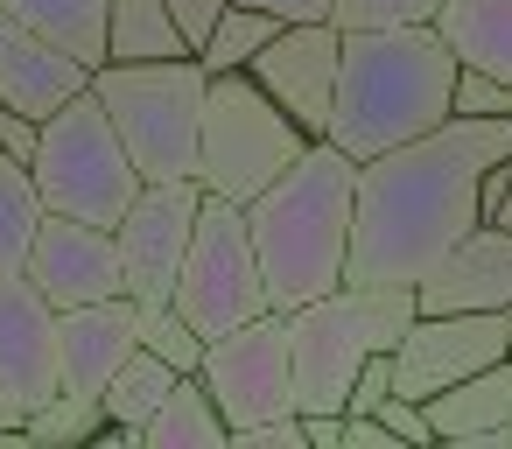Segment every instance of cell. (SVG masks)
<instances>
[{"mask_svg":"<svg viewBox=\"0 0 512 449\" xmlns=\"http://www.w3.org/2000/svg\"><path fill=\"white\" fill-rule=\"evenodd\" d=\"M498 162H512V120H463V113L421 141L358 162L351 281L421 288L442 267V253L484 225V169Z\"/></svg>","mask_w":512,"mask_h":449,"instance_id":"cell-1","label":"cell"},{"mask_svg":"<svg viewBox=\"0 0 512 449\" xmlns=\"http://www.w3.org/2000/svg\"><path fill=\"white\" fill-rule=\"evenodd\" d=\"M456 71L463 57L435 22H400V29H344V78H337V113L330 141L358 162L435 134L456 120Z\"/></svg>","mask_w":512,"mask_h":449,"instance_id":"cell-2","label":"cell"},{"mask_svg":"<svg viewBox=\"0 0 512 449\" xmlns=\"http://www.w3.org/2000/svg\"><path fill=\"white\" fill-rule=\"evenodd\" d=\"M274 309H302L351 281V225H358V155L337 141H309V155L246 204Z\"/></svg>","mask_w":512,"mask_h":449,"instance_id":"cell-3","label":"cell"},{"mask_svg":"<svg viewBox=\"0 0 512 449\" xmlns=\"http://www.w3.org/2000/svg\"><path fill=\"white\" fill-rule=\"evenodd\" d=\"M421 316L414 288H330L302 309H288V337H295V407L302 414H344L351 386L365 372V358L393 351Z\"/></svg>","mask_w":512,"mask_h":449,"instance_id":"cell-4","label":"cell"},{"mask_svg":"<svg viewBox=\"0 0 512 449\" xmlns=\"http://www.w3.org/2000/svg\"><path fill=\"white\" fill-rule=\"evenodd\" d=\"M92 92L106 99L127 155L141 162L148 183L169 176H197L204 155V99H211V71L204 57H162V64H99Z\"/></svg>","mask_w":512,"mask_h":449,"instance_id":"cell-5","label":"cell"},{"mask_svg":"<svg viewBox=\"0 0 512 449\" xmlns=\"http://www.w3.org/2000/svg\"><path fill=\"white\" fill-rule=\"evenodd\" d=\"M309 127L253 78V71H211V99H204V155H197V183L211 197L253 204L260 190H274L302 155H309Z\"/></svg>","mask_w":512,"mask_h":449,"instance_id":"cell-6","label":"cell"},{"mask_svg":"<svg viewBox=\"0 0 512 449\" xmlns=\"http://www.w3.org/2000/svg\"><path fill=\"white\" fill-rule=\"evenodd\" d=\"M36 183H43V204L64 211V218H92V225H120L127 204L148 190L141 162L127 155L106 99L85 85L64 113L43 120V148H36Z\"/></svg>","mask_w":512,"mask_h":449,"instance_id":"cell-7","label":"cell"},{"mask_svg":"<svg viewBox=\"0 0 512 449\" xmlns=\"http://www.w3.org/2000/svg\"><path fill=\"white\" fill-rule=\"evenodd\" d=\"M169 302H176L204 337H225V330H239V323H253V316L274 309L267 267H260V246H253V225H246V204L204 190V218H197L190 260H183Z\"/></svg>","mask_w":512,"mask_h":449,"instance_id":"cell-8","label":"cell"},{"mask_svg":"<svg viewBox=\"0 0 512 449\" xmlns=\"http://www.w3.org/2000/svg\"><path fill=\"white\" fill-rule=\"evenodd\" d=\"M218 400V414L232 428L295 414V337H288V309H267L225 337H211L204 372H197Z\"/></svg>","mask_w":512,"mask_h":449,"instance_id":"cell-9","label":"cell"},{"mask_svg":"<svg viewBox=\"0 0 512 449\" xmlns=\"http://www.w3.org/2000/svg\"><path fill=\"white\" fill-rule=\"evenodd\" d=\"M498 358H512V309H421L393 344V393L435 400Z\"/></svg>","mask_w":512,"mask_h":449,"instance_id":"cell-10","label":"cell"},{"mask_svg":"<svg viewBox=\"0 0 512 449\" xmlns=\"http://www.w3.org/2000/svg\"><path fill=\"white\" fill-rule=\"evenodd\" d=\"M197 218H204V183L197 176L148 183L127 204V218L113 225V239H120V260H127V295L134 302H169L176 295V274L190 260Z\"/></svg>","mask_w":512,"mask_h":449,"instance_id":"cell-11","label":"cell"},{"mask_svg":"<svg viewBox=\"0 0 512 449\" xmlns=\"http://www.w3.org/2000/svg\"><path fill=\"white\" fill-rule=\"evenodd\" d=\"M316 141H330V113H337V78H344V29L337 22H288L253 64H246Z\"/></svg>","mask_w":512,"mask_h":449,"instance_id":"cell-12","label":"cell"},{"mask_svg":"<svg viewBox=\"0 0 512 449\" xmlns=\"http://www.w3.org/2000/svg\"><path fill=\"white\" fill-rule=\"evenodd\" d=\"M57 309H78V302H113L127 295V260H120V239L113 225H92V218H64L50 211L43 232H36V253L22 267Z\"/></svg>","mask_w":512,"mask_h":449,"instance_id":"cell-13","label":"cell"},{"mask_svg":"<svg viewBox=\"0 0 512 449\" xmlns=\"http://www.w3.org/2000/svg\"><path fill=\"white\" fill-rule=\"evenodd\" d=\"M57 302L29 281V274H0V393L22 407V421L64 393V365H57Z\"/></svg>","mask_w":512,"mask_h":449,"instance_id":"cell-14","label":"cell"},{"mask_svg":"<svg viewBox=\"0 0 512 449\" xmlns=\"http://www.w3.org/2000/svg\"><path fill=\"white\" fill-rule=\"evenodd\" d=\"M141 351V302L134 295H113V302H78L57 316V365H64V386L71 393H106L113 372Z\"/></svg>","mask_w":512,"mask_h":449,"instance_id":"cell-15","label":"cell"},{"mask_svg":"<svg viewBox=\"0 0 512 449\" xmlns=\"http://www.w3.org/2000/svg\"><path fill=\"white\" fill-rule=\"evenodd\" d=\"M85 85H92V64H85V57L57 50L50 36L22 29L8 8H0V106L50 120V113H64Z\"/></svg>","mask_w":512,"mask_h":449,"instance_id":"cell-16","label":"cell"},{"mask_svg":"<svg viewBox=\"0 0 512 449\" xmlns=\"http://www.w3.org/2000/svg\"><path fill=\"white\" fill-rule=\"evenodd\" d=\"M414 295L421 309H512V232L484 218L463 246L442 253V267Z\"/></svg>","mask_w":512,"mask_h":449,"instance_id":"cell-17","label":"cell"},{"mask_svg":"<svg viewBox=\"0 0 512 449\" xmlns=\"http://www.w3.org/2000/svg\"><path fill=\"white\" fill-rule=\"evenodd\" d=\"M22 29L50 36L57 50L85 57L92 71L113 57V0H0Z\"/></svg>","mask_w":512,"mask_h":449,"instance_id":"cell-18","label":"cell"},{"mask_svg":"<svg viewBox=\"0 0 512 449\" xmlns=\"http://www.w3.org/2000/svg\"><path fill=\"white\" fill-rule=\"evenodd\" d=\"M421 407H428V421H435L442 442H470V435L505 428V421H512V358L470 372L463 386H449V393H435V400H421Z\"/></svg>","mask_w":512,"mask_h":449,"instance_id":"cell-19","label":"cell"},{"mask_svg":"<svg viewBox=\"0 0 512 449\" xmlns=\"http://www.w3.org/2000/svg\"><path fill=\"white\" fill-rule=\"evenodd\" d=\"M435 29L470 71H491L512 85V0H442Z\"/></svg>","mask_w":512,"mask_h":449,"instance_id":"cell-20","label":"cell"},{"mask_svg":"<svg viewBox=\"0 0 512 449\" xmlns=\"http://www.w3.org/2000/svg\"><path fill=\"white\" fill-rule=\"evenodd\" d=\"M141 449H232V421L218 414L211 386H204L197 372H183V379H176V393L148 414Z\"/></svg>","mask_w":512,"mask_h":449,"instance_id":"cell-21","label":"cell"},{"mask_svg":"<svg viewBox=\"0 0 512 449\" xmlns=\"http://www.w3.org/2000/svg\"><path fill=\"white\" fill-rule=\"evenodd\" d=\"M43 218H50V204H43L36 169L0 148V274H22V267H29Z\"/></svg>","mask_w":512,"mask_h":449,"instance_id":"cell-22","label":"cell"},{"mask_svg":"<svg viewBox=\"0 0 512 449\" xmlns=\"http://www.w3.org/2000/svg\"><path fill=\"white\" fill-rule=\"evenodd\" d=\"M162 57H197L169 15V0H113V57L106 64H162Z\"/></svg>","mask_w":512,"mask_h":449,"instance_id":"cell-23","label":"cell"},{"mask_svg":"<svg viewBox=\"0 0 512 449\" xmlns=\"http://www.w3.org/2000/svg\"><path fill=\"white\" fill-rule=\"evenodd\" d=\"M176 379H183V372H176V365H169L162 351H148V344H141V351H134V358H127V365L113 372V386H106L99 400H106L113 428L141 435V428H148V414H155V407H162V400L176 393Z\"/></svg>","mask_w":512,"mask_h":449,"instance_id":"cell-24","label":"cell"},{"mask_svg":"<svg viewBox=\"0 0 512 449\" xmlns=\"http://www.w3.org/2000/svg\"><path fill=\"white\" fill-rule=\"evenodd\" d=\"M281 29H288V22H274L267 8H246V0H232V8L218 15V29H211V43H204L197 57H204V71H246Z\"/></svg>","mask_w":512,"mask_h":449,"instance_id":"cell-25","label":"cell"},{"mask_svg":"<svg viewBox=\"0 0 512 449\" xmlns=\"http://www.w3.org/2000/svg\"><path fill=\"white\" fill-rule=\"evenodd\" d=\"M29 442H50V449H64V442H92V435H113V414H106V400H92V393H50L29 421Z\"/></svg>","mask_w":512,"mask_h":449,"instance_id":"cell-26","label":"cell"},{"mask_svg":"<svg viewBox=\"0 0 512 449\" xmlns=\"http://www.w3.org/2000/svg\"><path fill=\"white\" fill-rule=\"evenodd\" d=\"M141 344L162 351L176 372H204V351H211V337H204L176 302H141Z\"/></svg>","mask_w":512,"mask_h":449,"instance_id":"cell-27","label":"cell"},{"mask_svg":"<svg viewBox=\"0 0 512 449\" xmlns=\"http://www.w3.org/2000/svg\"><path fill=\"white\" fill-rule=\"evenodd\" d=\"M442 0H337V29H400V22H435Z\"/></svg>","mask_w":512,"mask_h":449,"instance_id":"cell-28","label":"cell"},{"mask_svg":"<svg viewBox=\"0 0 512 449\" xmlns=\"http://www.w3.org/2000/svg\"><path fill=\"white\" fill-rule=\"evenodd\" d=\"M456 113H463V120H512V85L463 64V71H456Z\"/></svg>","mask_w":512,"mask_h":449,"instance_id":"cell-29","label":"cell"},{"mask_svg":"<svg viewBox=\"0 0 512 449\" xmlns=\"http://www.w3.org/2000/svg\"><path fill=\"white\" fill-rule=\"evenodd\" d=\"M232 8V0H169V15H176V29H183V43L190 50H204L211 43V29H218V15Z\"/></svg>","mask_w":512,"mask_h":449,"instance_id":"cell-30","label":"cell"},{"mask_svg":"<svg viewBox=\"0 0 512 449\" xmlns=\"http://www.w3.org/2000/svg\"><path fill=\"white\" fill-rule=\"evenodd\" d=\"M0 148H8L15 162H36V148H43V120H36V113H8V106H0Z\"/></svg>","mask_w":512,"mask_h":449,"instance_id":"cell-31","label":"cell"},{"mask_svg":"<svg viewBox=\"0 0 512 449\" xmlns=\"http://www.w3.org/2000/svg\"><path fill=\"white\" fill-rule=\"evenodd\" d=\"M484 218L512 232V162H498V169H484Z\"/></svg>","mask_w":512,"mask_h":449,"instance_id":"cell-32","label":"cell"},{"mask_svg":"<svg viewBox=\"0 0 512 449\" xmlns=\"http://www.w3.org/2000/svg\"><path fill=\"white\" fill-rule=\"evenodd\" d=\"M246 8H267L274 22H330L337 0H246Z\"/></svg>","mask_w":512,"mask_h":449,"instance_id":"cell-33","label":"cell"},{"mask_svg":"<svg viewBox=\"0 0 512 449\" xmlns=\"http://www.w3.org/2000/svg\"><path fill=\"white\" fill-rule=\"evenodd\" d=\"M309 421V449H344V414H302Z\"/></svg>","mask_w":512,"mask_h":449,"instance_id":"cell-34","label":"cell"},{"mask_svg":"<svg viewBox=\"0 0 512 449\" xmlns=\"http://www.w3.org/2000/svg\"><path fill=\"white\" fill-rule=\"evenodd\" d=\"M15 428H22V407H15L8 393H0V435H15Z\"/></svg>","mask_w":512,"mask_h":449,"instance_id":"cell-35","label":"cell"}]
</instances>
